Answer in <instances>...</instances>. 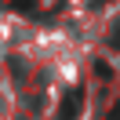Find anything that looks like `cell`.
I'll return each mask as SVG.
<instances>
[{"label": "cell", "instance_id": "6da1fadb", "mask_svg": "<svg viewBox=\"0 0 120 120\" xmlns=\"http://www.w3.org/2000/svg\"><path fill=\"white\" fill-rule=\"evenodd\" d=\"M80 102H84V95H80V91H69V95L66 98H62V109H58V120H73L76 116V113H80Z\"/></svg>", "mask_w": 120, "mask_h": 120}]
</instances>
